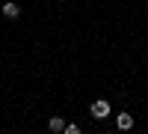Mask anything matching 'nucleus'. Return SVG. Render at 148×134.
<instances>
[{
	"label": "nucleus",
	"mask_w": 148,
	"mask_h": 134,
	"mask_svg": "<svg viewBox=\"0 0 148 134\" xmlns=\"http://www.w3.org/2000/svg\"><path fill=\"white\" fill-rule=\"evenodd\" d=\"M107 113H110V104H107L104 99H98V101H92V116H95V119H104Z\"/></svg>",
	"instance_id": "nucleus-1"
},
{
	"label": "nucleus",
	"mask_w": 148,
	"mask_h": 134,
	"mask_svg": "<svg viewBox=\"0 0 148 134\" xmlns=\"http://www.w3.org/2000/svg\"><path fill=\"white\" fill-rule=\"evenodd\" d=\"M119 128H121V131L133 128V116H130V113H119Z\"/></svg>",
	"instance_id": "nucleus-2"
},
{
	"label": "nucleus",
	"mask_w": 148,
	"mask_h": 134,
	"mask_svg": "<svg viewBox=\"0 0 148 134\" xmlns=\"http://www.w3.org/2000/svg\"><path fill=\"white\" fill-rule=\"evenodd\" d=\"M3 15H6V18H18V15H21V9H18L15 3H6V6H3Z\"/></svg>",
	"instance_id": "nucleus-3"
},
{
	"label": "nucleus",
	"mask_w": 148,
	"mask_h": 134,
	"mask_svg": "<svg viewBox=\"0 0 148 134\" xmlns=\"http://www.w3.org/2000/svg\"><path fill=\"white\" fill-rule=\"evenodd\" d=\"M62 128H65V122H62L59 116H53V119H51V131H62Z\"/></svg>",
	"instance_id": "nucleus-4"
},
{
	"label": "nucleus",
	"mask_w": 148,
	"mask_h": 134,
	"mask_svg": "<svg viewBox=\"0 0 148 134\" xmlns=\"http://www.w3.org/2000/svg\"><path fill=\"white\" fill-rule=\"evenodd\" d=\"M62 131H65V134H77V131H80V128H77V125H74V122H68V125H65V128H62Z\"/></svg>",
	"instance_id": "nucleus-5"
}]
</instances>
